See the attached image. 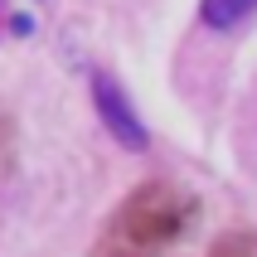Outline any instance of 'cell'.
<instances>
[{
  "instance_id": "3",
  "label": "cell",
  "mask_w": 257,
  "mask_h": 257,
  "mask_svg": "<svg viewBox=\"0 0 257 257\" xmlns=\"http://www.w3.org/2000/svg\"><path fill=\"white\" fill-rule=\"evenodd\" d=\"M252 10H257V0H199V15L209 29H238Z\"/></svg>"
},
{
  "instance_id": "2",
  "label": "cell",
  "mask_w": 257,
  "mask_h": 257,
  "mask_svg": "<svg viewBox=\"0 0 257 257\" xmlns=\"http://www.w3.org/2000/svg\"><path fill=\"white\" fill-rule=\"evenodd\" d=\"M92 102H97V112H102V121H107V131H112L126 151H146V141H151V136H146L141 116L131 112V102L121 97V87H116L107 73H97V78H92Z\"/></svg>"
},
{
  "instance_id": "4",
  "label": "cell",
  "mask_w": 257,
  "mask_h": 257,
  "mask_svg": "<svg viewBox=\"0 0 257 257\" xmlns=\"http://www.w3.org/2000/svg\"><path fill=\"white\" fill-rule=\"evenodd\" d=\"M209 257H257V243L247 238V233H228V238H223Z\"/></svg>"
},
{
  "instance_id": "1",
  "label": "cell",
  "mask_w": 257,
  "mask_h": 257,
  "mask_svg": "<svg viewBox=\"0 0 257 257\" xmlns=\"http://www.w3.org/2000/svg\"><path fill=\"white\" fill-rule=\"evenodd\" d=\"M189 199L170 185H141L121 209L112 214L102 257H151L185 228Z\"/></svg>"
}]
</instances>
